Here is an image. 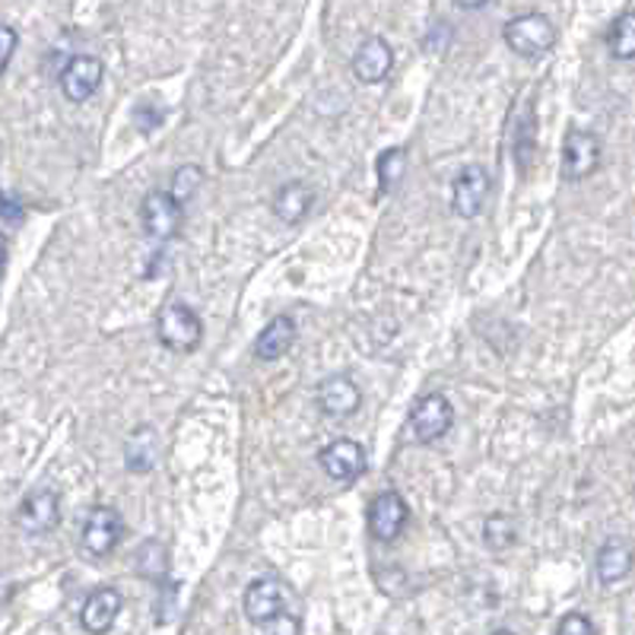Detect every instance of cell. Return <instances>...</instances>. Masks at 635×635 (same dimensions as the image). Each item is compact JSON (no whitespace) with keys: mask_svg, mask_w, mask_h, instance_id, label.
<instances>
[{"mask_svg":"<svg viewBox=\"0 0 635 635\" xmlns=\"http://www.w3.org/2000/svg\"><path fill=\"white\" fill-rule=\"evenodd\" d=\"M502 35H505V45L528 61L543 58L550 48L556 45V25L550 23V17H543V13H521L512 23H505Z\"/></svg>","mask_w":635,"mask_h":635,"instance_id":"obj_1","label":"cell"},{"mask_svg":"<svg viewBox=\"0 0 635 635\" xmlns=\"http://www.w3.org/2000/svg\"><path fill=\"white\" fill-rule=\"evenodd\" d=\"M156 334L172 354H191L197 350L201 337H204V325L194 315V308L185 303H168L156 318Z\"/></svg>","mask_w":635,"mask_h":635,"instance_id":"obj_2","label":"cell"},{"mask_svg":"<svg viewBox=\"0 0 635 635\" xmlns=\"http://www.w3.org/2000/svg\"><path fill=\"white\" fill-rule=\"evenodd\" d=\"M454 426V407L445 395H426L417 400L413 413H410V432L417 445H432L442 436H448V429Z\"/></svg>","mask_w":635,"mask_h":635,"instance_id":"obj_3","label":"cell"},{"mask_svg":"<svg viewBox=\"0 0 635 635\" xmlns=\"http://www.w3.org/2000/svg\"><path fill=\"white\" fill-rule=\"evenodd\" d=\"M143 233L153 238V242H172V238L182 233V223H185V207L168 194V191H150L143 197Z\"/></svg>","mask_w":635,"mask_h":635,"instance_id":"obj_4","label":"cell"},{"mask_svg":"<svg viewBox=\"0 0 635 635\" xmlns=\"http://www.w3.org/2000/svg\"><path fill=\"white\" fill-rule=\"evenodd\" d=\"M289 607V591L277 578H255L245 588V616L258 626H274L280 616H286Z\"/></svg>","mask_w":635,"mask_h":635,"instance_id":"obj_5","label":"cell"},{"mask_svg":"<svg viewBox=\"0 0 635 635\" xmlns=\"http://www.w3.org/2000/svg\"><path fill=\"white\" fill-rule=\"evenodd\" d=\"M121 537H124V521H121V515L112 505H95L90 518H86V524H83V534H80L83 550L90 556H95V560L115 553Z\"/></svg>","mask_w":635,"mask_h":635,"instance_id":"obj_6","label":"cell"},{"mask_svg":"<svg viewBox=\"0 0 635 635\" xmlns=\"http://www.w3.org/2000/svg\"><path fill=\"white\" fill-rule=\"evenodd\" d=\"M493 188V178L483 165H468L461 168V175L454 178V194H451V211L458 213L461 219H477L483 207H487V197Z\"/></svg>","mask_w":635,"mask_h":635,"instance_id":"obj_7","label":"cell"},{"mask_svg":"<svg viewBox=\"0 0 635 635\" xmlns=\"http://www.w3.org/2000/svg\"><path fill=\"white\" fill-rule=\"evenodd\" d=\"M58 521H61V499H58V493L51 487H39V490H32L20 502L17 524H20V531H25V534H32V537L48 534V531L58 528Z\"/></svg>","mask_w":635,"mask_h":635,"instance_id":"obj_8","label":"cell"},{"mask_svg":"<svg viewBox=\"0 0 635 635\" xmlns=\"http://www.w3.org/2000/svg\"><path fill=\"white\" fill-rule=\"evenodd\" d=\"M601 168V141L591 131H569L563 143V178L582 182Z\"/></svg>","mask_w":635,"mask_h":635,"instance_id":"obj_9","label":"cell"},{"mask_svg":"<svg viewBox=\"0 0 635 635\" xmlns=\"http://www.w3.org/2000/svg\"><path fill=\"white\" fill-rule=\"evenodd\" d=\"M410 518V505L395 490H385L369 502V534L381 543L398 541L403 524Z\"/></svg>","mask_w":635,"mask_h":635,"instance_id":"obj_10","label":"cell"},{"mask_svg":"<svg viewBox=\"0 0 635 635\" xmlns=\"http://www.w3.org/2000/svg\"><path fill=\"white\" fill-rule=\"evenodd\" d=\"M318 464H321V471L328 473L330 480L354 483V480H359L366 473V448L359 445V442H350V439H337V442L321 448Z\"/></svg>","mask_w":635,"mask_h":635,"instance_id":"obj_11","label":"cell"},{"mask_svg":"<svg viewBox=\"0 0 635 635\" xmlns=\"http://www.w3.org/2000/svg\"><path fill=\"white\" fill-rule=\"evenodd\" d=\"M315 400H318V410H321L325 417H330V420H347V417H354L356 410H359L362 395H359V385H356L354 378L337 372V376H328L318 385Z\"/></svg>","mask_w":635,"mask_h":635,"instance_id":"obj_12","label":"cell"},{"mask_svg":"<svg viewBox=\"0 0 635 635\" xmlns=\"http://www.w3.org/2000/svg\"><path fill=\"white\" fill-rule=\"evenodd\" d=\"M102 80H105V64L93 54H76L61 71V90L71 102H86L99 93Z\"/></svg>","mask_w":635,"mask_h":635,"instance_id":"obj_13","label":"cell"},{"mask_svg":"<svg viewBox=\"0 0 635 635\" xmlns=\"http://www.w3.org/2000/svg\"><path fill=\"white\" fill-rule=\"evenodd\" d=\"M350 68H354V76L359 83L376 86V83H381V80L391 73V68H395V51H391V45H388L385 39L372 35V39H366V42L359 45Z\"/></svg>","mask_w":635,"mask_h":635,"instance_id":"obj_14","label":"cell"},{"mask_svg":"<svg viewBox=\"0 0 635 635\" xmlns=\"http://www.w3.org/2000/svg\"><path fill=\"white\" fill-rule=\"evenodd\" d=\"M121 604H124V601H121L119 588H112V585L95 588L93 594L86 597L83 611H80L83 629H86V633H109V629L115 626V619H119Z\"/></svg>","mask_w":635,"mask_h":635,"instance_id":"obj_15","label":"cell"},{"mask_svg":"<svg viewBox=\"0 0 635 635\" xmlns=\"http://www.w3.org/2000/svg\"><path fill=\"white\" fill-rule=\"evenodd\" d=\"M156 454H160V432L146 423L137 426L124 442V468L131 473H150L156 468Z\"/></svg>","mask_w":635,"mask_h":635,"instance_id":"obj_16","label":"cell"},{"mask_svg":"<svg viewBox=\"0 0 635 635\" xmlns=\"http://www.w3.org/2000/svg\"><path fill=\"white\" fill-rule=\"evenodd\" d=\"M296 344V321L289 315H277L270 318L264 330L258 334V344H255V354L264 362H274L283 354H289V347Z\"/></svg>","mask_w":635,"mask_h":635,"instance_id":"obj_17","label":"cell"},{"mask_svg":"<svg viewBox=\"0 0 635 635\" xmlns=\"http://www.w3.org/2000/svg\"><path fill=\"white\" fill-rule=\"evenodd\" d=\"M311 204H315V191L308 188L306 182H286L274 194V213H277V219L289 223V226L303 223L311 211Z\"/></svg>","mask_w":635,"mask_h":635,"instance_id":"obj_18","label":"cell"},{"mask_svg":"<svg viewBox=\"0 0 635 635\" xmlns=\"http://www.w3.org/2000/svg\"><path fill=\"white\" fill-rule=\"evenodd\" d=\"M597 578L604 585H616L623 582L629 572H633V553H629V543L626 541H607L597 553Z\"/></svg>","mask_w":635,"mask_h":635,"instance_id":"obj_19","label":"cell"},{"mask_svg":"<svg viewBox=\"0 0 635 635\" xmlns=\"http://www.w3.org/2000/svg\"><path fill=\"white\" fill-rule=\"evenodd\" d=\"M607 48L616 61H633L635 58V13L633 7L623 10L616 20H613L611 32H607Z\"/></svg>","mask_w":635,"mask_h":635,"instance_id":"obj_20","label":"cell"},{"mask_svg":"<svg viewBox=\"0 0 635 635\" xmlns=\"http://www.w3.org/2000/svg\"><path fill=\"white\" fill-rule=\"evenodd\" d=\"M378 185L385 194H391V191L398 188L400 182H403V172H407V153L400 150V146H391V150H385V153H378Z\"/></svg>","mask_w":635,"mask_h":635,"instance_id":"obj_21","label":"cell"},{"mask_svg":"<svg viewBox=\"0 0 635 635\" xmlns=\"http://www.w3.org/2000/svg\"><path fill=\"white\" fill-rule=\"evenodd\" d=\"M137 572L150 582H163L168 572V550L160 541H146L137 553Z\"/></svg>","mask_w":635,"mask_h":635,"instance_id":"obj_22","label":"cell"},{"mask_svg":"<svg viewBox=\"0 0 635 635\" xmlns=\"http://www.w3.org/2000/svg\"><path fill=\"white\" fill-rule=\"evenodd\" d=\"M483 543L490 550H509L515 543V521L509 515H490L483 524Z\"/></svg>","mask_w":635,"mask_h":635,"instance_id":"obj_23","label":"cell"},{"mask_svg":"<svg viewBox=\"0 0 635 635\" xmlns=\"http://www.w3.org/2000/svg\"><path fill=\"white\" fill-rule=\"evenodd\" d=\"M201 182H204V168H201V165H182V168L172 175V191H168V194L185 207L191 197L201 191Z\"/></svg>","mask_w":635,"mask_h":635,"instance_id":"obj_24","label":"cell"},{"mask_svg":"<svg viewBox=\"0 0 635 635\" xmlns=\"http://www.w3.org/2000/svg\"><path fill=\"white\" fill-rule=\"evenodd\" d=\"M20 45V35H17V29L7 23H0V73L10 68V58H13V51Z\"/></svg>","mask_w":635,"mask_h":635,"instance_id":"obj_25","label":"cell"},{"mask_svg":"<svg viewBox=\"0 0 635 635\" xmlns=\"http://www.w3.org/2000/svg\"><path fill=\"white\" fill-rule=\"evenodd\" d=\"M556 633L560 635H591L594 633V623H591L585 613H569V616H563V619H560Z\"/></svg>","mask_w":635,"mask_h":635,"instance_id":"obj_26","label":"cell"},{"mask_svg":"<svg viewBox=\"0 0 635 635\" xmlns=\"http://www.w3.org/2000/svg\"><path fill=\"white\" fill-rule=\"evenodd\" d=\"M134 121H137L141 134H153V131L163 124V112H156V109H150V105H137V109H134Z\"/></svg>","mask_w":635,"mask_h":635,"instance_id":"obj_27","label":"cell"},{"mask_svg":"<svg viewBox=\"0 0 635 635\" xmlns=\"http://www.w3.org/2000/svg\"><path fill=\"white\" fill-rule=\"evenodd\" d=\"M0 219H7V223H20V219H23V207H20V201L7 197L3 191H0Z\"/></svg>","mask_w":635,"mask_h":635,"instance_id":"obj_28","label":"cell"},{"mask_svg":"<svg viewBox=\"0 0 635 635\" xmlns=\"http://www.w3.org/2000/svg\"><path fill=\"white\" fill-rule=\"evenodd\" d=\"M454 3H458L461 10H480V7H487L490 0H454Z\"/></svg>","mask_w":635,"mask_h":635,"instance_id":"obj_29","label":"cell"},{"mask_svg":"<svg viewBox=\"0 0 635 635\" xmlns=\"http://www.w3.org/2000/svg\"><path fill=\"white\" fill-rule=\"evenodd\" d=\"M3 267H7V238L0 233V274H3Z\"/></svg>","mask_w":635,"mask_h":635,"instance_id":"obj_30","label":"cell"}]
</instances>
